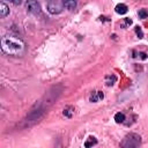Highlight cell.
<instances>
[{"label":"cell","instance_id":"3957f363","mask_svg":"<svg viewBox=\"0 0 148 148\" xmlns=\"http://www.w3.org/2000/svg\"><path fill=\"white\" fill-rule=\"evenodd\" d=\"M25 8L31 14H35V15L42 14V8H40V5L38 3L37 0H27L25 1Z\"/></svg>","mask_w":148,"mask_h":148},{"label":"cell","instance_id":"30bf717a","mask_svg":"<svg viewBox=\"0 0 148 148\" xmlns=\"http://www.w3.org/2000/svg\"><path fill=\"white\" fill-rule=\"evenodd\" d=\"M62 114L65 117H67V118H71L74 114V108L73 106H66L64 109V111H62Z\"/></svg>","mask_w":148,"mask_h":148},{"label":"cell","instance_id":"5b68a950","mask_svg":"<svg viewBox=\"0 0 148 148\" xmlns=\"http://www.w3.org/2000/svg\"><path fill=\"white\" fill-rule=\"evenodd\" d=\"M103 98H104V94L102 91H92L90 97H89L91 103H96V102H98V101H101Z\"/></svg>","mask_w":148,"mask_h":148},{"label":"cell","instance_id":"8fae6325","mask_svg":"<svg viewBox=\"0 0 148 148\" xmlns=\"http://www.w3.org/2000/svg\"><path fill=\"white\" fill-rule=\"evenodd\" d=\"M97 143V140H96V138L95 136H89L88 139H87V141L84 142V147H91V146H94V145H96Z\"/></svg>","mask_w":148,"mask_h":148},{"label":"cell","instance_id":"277c9868","mask_svg":"<svg viewBox=\"0 0 148 148\" xmlns=\"http://www.w3.org/2000/svg\"><path fill=\"white\" fill-rule=\"evenodd\" d=\"M62 7H64V6L60 5L57 0L49 1V3H47V10H49L51 14H59V13H61Z\"/></svg>","mask_w":148,"mask_h":148},{"label":"cell","instance_id":"6da1fadb","mask_svg":"<svg viewBox=\"0 0 148 148\" xmlns=\"http://www.w3.org/2000/svg\"><path fill=\"white\" fill-rule=\"evenodd\" d=\"M1 50L5 54L12 57H20L25 51L24 42L15 36H3L1 39Z\"/></svg>","mask_w":148,"mask_h":148},{"label":"cell","instance_id":"4fadbf2b","mask_svg":"<svg viewBox=\"0 0 148 148\" xmlns=\"http://www.w3.org/2000/svg\"><path fill=\"white\" fill-rule=\"evenodd\" d=\"M139 16L141 18H146V17H148V12L146 9H140L139 10Z\"/></svg>","mask_w":148,"mask_h":148},{"label":"cell","instance_id":"52a82bcc","mask_svg":"<svg viewBox=\"0 0 148 148\" xmlns=\"http://www.w3.org/2000/svg\"><path fill=\"white\" fill-rule=\"evenodd\" d=\"M114 10H116V13H117V14L124 15V14H126V13H127L128 8H127V6H126L125 3H118V5L116 6Z\"/></svg>","mask_w":148,"mask_h":148},{"label":"cell","instance_id":"2e32d148","mask_svg":"<svg viewBox=\"0 0 148 148\" xmlns=\"http://www.w3.org/2000/svg\"><path fill=\"white\" fill-rule=\"evenodd\" d=\"M8 1L12 2V3H14V5H20L22 2V0H8Z\"/></svg>","mask_w":148,"mask_h":148},{"label":"cell","instance_id":"e0dca14e","mask_svg":"<svg viewBox=\"0 0 148 148\" xmlns=\"http://www.w3.org/2000/svg\"><path fill=\"white\" fill-rule=\"evenodd\" d=\"M139 54H140V58H141V59H146V58H147V54L143 53V52H141V53H139Z\"/></svg>","mask_w":148,"mask_h":148},{"label":"cell","instance_id":"7a4b0ae2","mask_svg":"<svg viewBox=\"0 0 148 148\" xmlns=\"http://www.w3.org/2000/svg\"><path fill=\"white\" fill-rule=\"evenodd\" d=\"M140 143H141V136L136 133H130L124 138L120 146L125 148H132V147L140 146Z\"/></svg>","mask_w":148,"mask_h":148},{"label":"cell","instance_id":"ba28073f","mask_svg":"<svg viewBox=\"0 0 148 148\" xmlns=\"http://www.w3.org/2000/svg\"><path fill=\"white\" fill-rule=\"evenodd\" d=\"M8 14H9V8H8V6H7L5 2H1V3H0V15H1V17H6Z\"/></svg>","mask_w":148,"mask_h":148},{"label":"cell","instance_id":"8992f818","mask_svg":"<svg viewBox=\"0 0 148 148\" xmlns=\"http://www.w3.org/2000/svg\"><path fill=\"white\" fill-rule=\"evenodd\" d=\"M77 5V0H62V6L68 9V10H73Z\"/></svg>","mask_w":148,"mask_h":148},{"label":"cell","instance_id":"7c38bea8","mask_svg":"<svg viewBox=\"0 0 148 148\" xmlns=\"http://www.w3.org/2000/svg\"><path fill=\"white\" fill-rule=\"evenodd\" d=\"M114 120H116V123H118V124L124 123V121H125V114H124L123 112L116 113V114H114Z\"/></svg>","mask_w":148,"mask_h":148},{"label":"cell","instance_id":"9a60e30c","mask_svg":"<svg viewBox=\"0 0 148 148\" xmlns=\"http://www.w3.org/2000/svg\"><path fill=\"white\" fill-rule=\"evenodd\" d=\"M131 24H132V20L128 18V17H125V18H124V23H123L121 25L125 28V27H128V25H131Z\"/></svg>","mask_w":148,"mask_h":148},{"label":"cell","instance_id":"9c48e42d","mask_svg":"<svg viewBox=\"0 0 148 148\" xmlns=\"http://www.w3.org/2000/svg\"><path fill=\"white\" fill-rule=\"evenodd\" d=\"M116 81H117V77L113 75V74H111V75H106L105 76V83H106V86H113L114 83H116Z\"/></svg>","mask_w":148,"mask_h":148},{"label":"cell","instance_id":"ac0fdd59","mask_svg":"<svg viewBox=\"0 0 148 148\" xmlns=\"http://www.w3.org/2000/svg\"><path fill=\"white\" fill-rule=\"evenodd\" d=\"M49 1H53V0H49Z\"/></svg>","mask_w":148,"mask_h":148},{"label":"cell","instance_id":"5bb4252c","mask_svg":"<svg viewBox=\"0 0 148 148\" xmlns=\"http://www.w3.org/2000/svg\"><path fill=\"white\" fill-rule=\"evenodd\" d=\"M134 30H135V34L138 35V37H139V38H142V37H143V32H142V30H141V28H140V27H135V28H134Z\"/></svg>","mask_w":148,"mask_h":148}]
</instances>
